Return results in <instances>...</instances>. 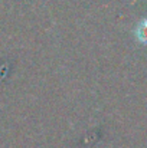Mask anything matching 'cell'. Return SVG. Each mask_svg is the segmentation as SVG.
<instances>
[{
  "mask_svg": "<svg viewBox=\"0 0 147 148\" xmlns=\"http://www.w3.org/2000/svg\"><path fill=\"white\" fill-rule=\"evenodd\" d=\"M136 38L140 43L147 45V19H143L136 27Z\"/></svg>",
  "mask_w": 147,
  "mask_h": 148,
  "instance_id": "6da1fadb",
  "label": "cell"
}]
</instances>
